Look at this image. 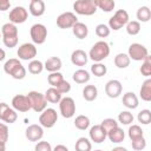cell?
<instances>
[{
    "label": "cell",
    "instance_id": "cell-1",
    "mask_svg": "<svg viewBox=\"0 0 151 151\" xmlns=\"http://www.w3.org/2000/svg\"><path fill=\"white\" fill-rule=\"evenodd\" d=\"M4 71L8 76H11L14 79H24L26 77V68L22 66V64L19 61V59L12 58L8 59L4 65Z\"/></svg>",
    "mask_w": 151,
    "mask_h": 151
},
{
    "label": "cell",
    "instance_id": "cell-2",
    "mask_svg": "<svg viewBox=\"0 0 151 151\" xmlns=\"http://www.w3.org/2000/svg\"><path fill=\"white\" fill-rule=\"evenodd\" d=\"M110 54V46L106 41L100 40L97 41L88 52V58L93 60L94 63H100L105 58H107Z\"/></svg>",
    "mask_w": 151,
    "mask_h": 151
},
{
    "label": "cell",
    "instance_id": "cell-3",
    "mask_svg": "<svg viewBox=\"0 0 151 151\" xmlns=\"http://www.w3.org/2000/svg\"><path fill=\"white\" fill-rule=\"evenodd\" d=\"M27 98L31 104V109L35 112H42L47 106V100L45 99V96L38 91H31L27 94Z\"/></svg>",
    "mask_w": 151,
    "mask_h": 151
},
{
    "label": "cell",
    "instance_id": "cell-4",
    "mask_svg": "<svg viewBox=\"0 0 151 151\" xmlns=\"http://www.w3.org/2000/svg\"><path fill=\"white\" fill-rule=\"evenodd\" d=\"M73 9L80 15H92L97 12L94 0H77L73 4Z\"/></svg>",
    "mask_w": 151,
    "mask_h": 151
},
{
    "label": "cell",
    "instance_id": "cell-5",
    "mask_svg": "<svg viewBox=\"0 0 151 151\" xmlns=\"http://www.w3.org/2000/svg\"><path fill=\"white\" fill-rule=\"evenodd\" d=\"M127 22H129V13L125 9H118L113 14V17L109 19V28L113 31H118Z\"/></svg>",
    "mask_w": 151,
    "mask_h": 151
},
{
    "label": "cell",
    "instance_id": "cell-6",
    "mask_svg": "<svg viewBox=\"0 0 151 151\" xmlns=\"http://www.w3.org/2000/svg\"><path fill=\"white\" fill-rule=\"evenodd\" d=\"M57 120H58V113L54 109H51V107H46L39 116L40 126L46 127V129L53 127L55 125Z\"/></svg>",
    "mask_w": 151,
    "mask_h": 151
},
{
    "label": "cell",
    "instance_id": "cell-7",
    "mask_svg": "<svg viewBox=\"0 0 151 151\" xmlns=\"http://www.w3.org/2000/svg\"><path fill=\"white\" fill-rule=\"evenodd\" d=\"M29 35L34 44L41 45L47 38V28L42 24H34L29 29Z\"/></svg>",
    "mask_w": 151,
    "mask_h": 151
},
{
    "label": "cell",
    "instance_id": "cell-8",
    "mask_svg": "<svg viewBox=\"0 0 151 151\" xmlns=\"http://www.w3.org/2000/svg\"><path fill=\"white\" fill-rule=\"evenodd\" d=\"M127 55L130 59L132 60H136V61H143L147 55H149V52H147V48L142 45V44H138V42H133L129 46V51H127Z\"/></svg>",
    "mask_w": 151,
    "mask_h": 151
},
{
    "label": "cell",
    "instance_id": "cell-9",
    "mask_svg": "<svg viewBox=\"0 0 151 151\" xmlns=\"http://www.w3.org/2000/svg\"><path fill=\"white\" fill-rule=\"evenodd\" d=\"M59 110L64 118H72L76 113V103L71 97H64L59 101Z\"/></svg>",
    "mask_w": 151,
    "mask_h": 151
},
{
    "label": "cell",
    "instance_id": "cell-10",
    "mask_svg": "<svg viewBox=\"0 0 151 151\" xmlns=\"http://www.w3.org/2000/svg\"><path fill=\"white\" fill-rule=\"evenodd\" d=\"M77 22H78V18L72 12H64L57 18V26L63 29L72 28L73 25Z\"/></svg>",
    "mask_w": 151,
    "mask_h": 151
},
{
    "label": "cell",
    "instance_id": "cell-11",
    "mask_svg": "<svg viewBox=\"0 0 151 151\" xmlns=\"http://www.w3.org/2000/svg\"><path fill=\"white\" fill-rule=\"evenodd\" d=\"M17 54H18L19 59H21V60H33L34 57L37 55V47L34 44L25 42L19 46Z\"/></svg>",
    "mask_w": 151,
    "mask_h": 151
},
{
    "label": "cell",
    "instance_id": "cell-12",
    "mask_svg": "<svg viewBox=\"0 0 151 151\" xmlns=\"http://www.w3.org/2000/svg\"><path fill=\"white\" fill-rule=\"evenodd\" d=\"M27 17H28V13H27V9L24 7V6H15L13 9H11L9 12V22L17 25V24H22L27 20Z\"/></svg>",
    "mask_w": 151,
    "mask_h": 151
},
{
    "label": "cell",
    "instance_id": "cell-13",
    "mask_svg": "<svg viewBox=\"0 0 151 151\" xmlns=\"http://www.w3.org/2000/svg\"><path fill=\"white\" fill-rule=\"evenodd\" d=\"M12 106L13 110L19 111V112H27L31 110V104L27 98V96L24 94H17L12 99Z\"/></svg>",
    "mask_w": 151,
    "mask_h": 151
},
{
    "label": "cell",
    "instance_id": "cell-14",
    "mask_svg": "<svg viewBox=\"0 0 151 151\" xmlns=\"http://www.w3.org/2000/svg\"><path fill=\"white\" fill-rule=\"evenodd\" d=\"M18 119V113L15 110L11 109L6 103H0V120L12 124Z\"/></svg>",
    "mask_w": 151,
    "mask_h": 151
},
{
    "label": "cell",
    "instance_id": "cell-15",
    "mask_svg": "<svg viewBox=\"0 0 151 151\" xmlns=\"http://www.w3.org/2000/svg\"><path fill=\"white\" fill-rule=\"evenodd\" d=\"M122 91H123V85L117 79H111L105 85V93L110 98H117V97H119L122 94Z\"/></svg>",
    "mask_w": 151,
    "mask_h": 151
},
{
    "label": "cell",
    "instance_id": "cell-16",
    "mask_svg": "<svg viewBox=\"0 0 151 151\" xmlns=\"http://www.w3.org/2000/svg\"><path fill=\"white\" fill-rule=\"evenodd\" d=\"M25 136L29 142H38L44 136V130L42 126L38 125V124H31L27 126L26 131H25Z\"/></svg>",
    "mask_w": 151,
    "mask_h": 151
},
{
    "label": "cell",
    "instance_id": "cell-17",
    "mask_svg": "<svg viewBox=\"0 0 151 151\" xmlns=\"http://www.w3.org/2000/svg\"><path fill=\"white\" fill-rule=\"evenodd\" d=\"M88 134H90V139H91L92 142L97 143V144L103 143V142L106 139V137H107L106 131H105V130L101 127V125H100V124L92 126V127L90 129Z\"/></svg>",
    "mask_w": 151,
    "mask_h": 151
},
{
    "label": "cell",
    "instance_id": "cell-18",
    "mask_svg": "<svg viewBox=\"0 0 151 151\" xmlns=\"http://www.w3.org/2000/svg\"><path fill=\"white\" fill-rule=\"evenodd\" d=\"M88 55L83 50H76L71 54V63L76 66H85L87 64Z\"/></svg>",
    "mask_w": 151,
    "mask_h": 151
},
{
    "label": "cell",
    "instance_id": "cell-19",
    "mask_svg": "<svg viewBox=\"0 0 151 151\" xmlns=\"http://www.w3.org/2000/svg\"><path fill=\"white\" fill-rule=\"evenodd\" d=\"M1 37L2 39H15L18 38V28L12 22H6L1 27Z\"/></svg>",
    "mask_w": 151,
    "mask_h": 151
},
{
    "label": "cell",
    "instance_id": "cell-20",
    "mask_svg": "<svg viewBox=\"0 0 151 151\" xmlns=\"http://www.w3.org/2000/svg\"><path fill=\"white\" fill-rule=\"evenodd\" d=\"M29 13L33 17H41L45 13V2L42 0H31Z\"/></svg>",
    "mask_w": 151,
    "mask_h": 151
},
{
    "label": "cell",
    "instance_id": "cell-21",
    "mask_svg": "<svg viewBox=\"0 0 151 151\" xmlns=\"http://www.w3.org/2000/svg\"><path fill=\"white\" fill-rule=\"evenodd\" d=\"M44 68L47 70L50 73L52 72H59V70L61 68V59L58 57H51L48 58L45 64H44Z\"/></svg>",
    "mask_w": 151,
    "mask_h": 151
},
{
    "label": "cell",
    "instance_id": "cell-22",
    "mask_svg": "<svg viewBox=\"0 0 151 151\" xmlns=\"http://www.w3.org/2000/svg\"><path fill=\"white\" fill-rule=\"evenodd\" d=\"M107 138L110 139V142L118 144V143H122L124 140L125 132L123 131V129H120L119 126H117V127H114V129H112V130H110L107 132Z\"/></svg>",
    "mask_w": 151,
    "mask_h": 151
},
{
    "label": "cell",
    "instance_id": "cell-23",
    "mask_svg": "<svg viewBox=\"0 0 151 151\" xmlns=\"http://www.w3.org/2000/svg\"><path fill=\"white\" fill-rule=\"evenodd\" d=\"M123 104L127 109H137L138 107V98L133 92H126L123 96Z\"/></svg>",
    "mask_w": 151,
    "mask_h": 151
},
{
    "label": "cell",
    "instance_id": "cell-24",
    "mask_svg": "<svg viewBox=\"0 0 151 151\" xmlns=\"http://www.w3.org/2000/svg\"><path fill=\"white\" fill-rule=\"evenodd\" d=\"M72 32H73V34H74L78 39H85V38L87 37V34H88V27H87L84 22H79V21H78L77 24L73 25Z\"/></svg>",
    "mask_w": 151,
    "mask_h": 151
},
{
    "label": "cell",
    "instance_id": "cell-25",
    "mask_svg": "<svg viewBox=\"0 0 151 151\" xmlns=\"http://www.w3.org/2000/svg\"><path fill=\"white\" fill-rule=\"evenodd\" d=\"M139 94H140V98L144 101H150L151 100V79L150 78L144 80V83L140 87Z\"/></svg>",
    "mask_w": 151,
    "mask_h": 151
},
{
    "label": "cell",
    "instance_id": "cell-26",
    "mask_svg": "<svg viewBox=\"0 0 151 151\" xmlns=\"http://www.w3.org/2000/svg\"><path fill=\"white\" fill-rule=\"evenodd\" d=\"M45 99L48 101V103H52V104H57L61 100V94L59 93V91L54 87H50L46 90L45 92Z\"/></svg>",
    "mask_w": 151,
    "mask_h": 151
},
{
    "label": "cell",
    "instance_id": "cell-27",
    "mask_svg": "<svg viewBox=\"0 0 151 151\" xmlns=\"http://www.w3.org/2000/svg\"><path fill=\"white\" fill-rule=\"evenodd\" d=\"M72 79H73L77 84H85V83H87V81L90 80V72L86 71V70H83V68L77 70V71L73 73Z\"/></svg>",
    "mask_w": 151,
    "mask_h": 151
},
{
    "label": "cell",
    "instance_id": "cell-28",
    "mask_svg": "<svg viewBox=\"0 0 151 151\" xmlns=\"http://www.w3.org/2000/svg\"><path fill=\"white\" fill-rule=\"evenodd\" d=\"M98 96V88L94 85H86L83 90V97L87 101H93Z\"/></svg>",
    "mask_w": 151,
    "mask_h": 151
},
{
    "label": "cell",
    "instance_id": "cell-29",
    "mask_svg": "<svg viewBox=\"0 0 151 151\" xmlns=\"http://www.w3.org/2000/svg\"><path fill=\"white\" fill-rule=\"evenodd\" d=\"M114 65L118 67V68H126L129 65H130V61L131 59L129 58V55L126 53H118L116 57H114Z\"/></svg>",
    "mask_w": 151,
    "mask_h": 151
},
{
    "label": "cell",
    "instance_id": "cell-30",
    "mask_svg": "<svg viewBox=\"0 0 151 151\" xmlns=\"http://www.w3.org/2000/svg\"><path fill=\"white\" fill-rule=\"evenodd\" d=\"M94 2L97 8H100L103 12H106V13L112 12L116 6V2L113 0H94Z\"/></svg>",
    "mask_w": 151,
    "mask_h": 151
},
{
    "label": "cell",
    "instance_id": "cell-31",
    "mask_svg": "<svg viewBox=\"0 0 151 151\" xmlns=\"http://www.w3.org/2000/svg\"><path fill=\"white\" fill-rule=\"evenodd\" d=\"M76 151H91L92 150V144L88 138L86 137H80L74 145Z\"/></svg>",
    "mask_w": 151,
    "mask_h": 151
},
{
    "label": "cell",
    "instance_id": "cell-32",
    "mask_svg": "<svg viewBox=\"0 0 151 151\" xmlns=\"http://www.w3.org/2000/svg\"><path fill=\"white\" fill-rule=\"evenodd\" d=\"M137 19H138V22L142 21V22H147L150 19H151V9L147 7V6H142L137 9Z\"/></svg>",
    "mask_w": 151,
    "mask_h": 151
},
{
    "label": "cell",
    "instance_id": "cell-33",
    "mask_svg": "<svg viewBox=\"0 0 151 151\" xmlns=\"http://www.w3.org/2000/svg\"><path fill=\"white\" fill-rule=\"evenodd\" d=\"M127 134H129V138L131 139V142L144 137V132H143L142 127H140L139 125H136V124H133V125H131V126L129 127Z\"/></svg>",
    "mask_w": 151,
    "mask_h": 151
},
{
    "label": "cell",
    "instance_id": "cell-34",
    "mask_svg": "<svg viewBox=\"0 0 151 151\" xmlns=\"http://www.w3.org/2000/svg\"><path fill=\"white\" fill-rule=\"evenodd\" d=\"M74 126L78 129V130H86L88 126H90V119L87 116H84V114H80L78 117H76L74 119Z\"/></svg>",
    "mask_w": 151,
    "mask_h": 151
},
{
    "label": "cell",
    "instance_id": "cell-35",
    "mask_svg": "<svg viewBox=\"0 0 151 151\" xmlns=\"http://www.w3.org/2000/svg\"><path fill=\"white\" fill-rule=\"evenodd\" d=\"M44 70V64L40 61V60H31L29 64H28V72L32 73V74H39L41 73Z\"/></svg>",
    "mask_w": 151,
    "mask_h": 151
},
{
    "label": "cell",
    "instance_id": "cell-36",
    "mask_svg": "<svg viewBox=\"0 0 151 151\" xmlns=\"http://www.w3.org/2000/svg\"><path fill=\"white\" fill-rule=\"evenodd\" d=\"M107 72V67L101 63H94L91 66V73L96 77H103Z\"/></svg>",
    "mask_w": 151,
    "mask_h": 151
},
{
    "label": "cell",
    "instance_id": "cell-37",
    "mask_svg": "<svg viewBox=\"0 0 151 151\" xmlns=\"http://www.w3.org/2000/svg\"><path fill=\"white\" fill-rule=\"evenodd\" d=\"M63 80H64V77L60 72H52L47 76V81L52 87H57Z\"/></svg>",
    "mask_w": 151,
    "mask_h": 151
},
{
    "label": "cell",
    "instance_id": "cell-38",
    "mask_svg": "<svg viewBox=\"0 0 151 151\" xmlns=\"http://www.w3.org/2000/svg\"><path fill=\"white\" fill-rule=\"evenodd\" d=\"M125 26H126V32L130 35H137L140 32V27H142L140 26V22H138L137 20L129 21Z\"/></svg>",
    "mask_w": 151,
    "mask_h": 151
},
{
    "label": "cell",
    "instance_id": "cell-39",
    "mask_svg": "<svg viewBox=\"0 0 151 151\" xmlns=\"http://www.w3.org/2000/svg\"><path fill=\"white\" fill-rule=\"evenodd\" d=\"M118 122L123 125H130L131 123H133V114L130 111H122L118 114Z\"/></svg>",
    "mask_w": 151,
    "mask_h": 151
},
{
    "label": "cell",
    "instance_id": "cell-40",
    "mask_svg": "<svg viewBox=\"0 0 151 151\" xmlns=\"http://www.w3.org/2000/svg\"><path fill=\"white\" fill-rule=\"evenodd\" d=\"M137 119H138V122H139L140 124H143V125L150 124V122H151V111L147 110V109L142 110V111L138 113Z\"/></svg>",
    "mask_w": 151,
    "mask_h": 151
},
{
    "label": "cell",
    "instance_id": "cell-41",
    "mask_svg": "<svg viewBox=\"0 0 151 151\" xmlns=\"http://www.w3.org/2000/svg\"><path fill=\"white\" fill-rule=\"evenodd\" d=\"M140 73L144 76V77H150L151 76V57L147 55L144 60H143V64L140 66Z\"/></svg>",
    "mask_w": 151,
    "mask_h": 151
},
{
    "label": "cell",
    "instance_id": "cell-42",
    "mask_svg": "<svg viewBox=\"0 0 151 151\" xmlns=\"http://www.w3.org/2000/svg\"><path fill=\"white\" fill-rule=\"evenodd\" d=\"M96 34L99 38H106L110 35V28L105 24H99L96 26Z\"/></svg>",
    "mask_w": 151,
    "mask_h": 151
},
{
    "label": "cell",
    "instance_id": "cell-43",
    "mask_svg": "<svg viewBox=\"0 0 151 151\" xmlns=\"http://www.w3.org/2000/svg\"><path fill=\"white\" fill-rule=\"evenodd\" d=\"M100 125H101V127H103V129L106 131V133H107L110 130L117 127V126H118V123H117V120L113 119V118H106V119H104V120L101 122Z\"/></svg>",
    "mask_w": 151,
    "mask_h": 151
},
{
    "label": "cell",
    "instance_id": "cell-44",
    "mask_svg": "<svg viewBox=\"0 0 151 151\" xmlns=\"http://www.w3.org/2000/svg\"><path fill=\"white\" fill-rule=\"evenodd\" d=\"M131 145H132V149L136 150V151H142L146 147V140L144 137L139 138V139H136V140H132L131 142Z\"/></svg>",
    "mask_w": 151,
    "mask_h": 151
},
{
    "label": "cell",
    "instance_id": "cell-45",
    "mask_svg": "<svg viewBox=\"0 0 151 151\" xmlns=\"http://www.w3.org/2000/svg\"><path fill=\"white\" fill-rule=\"evenodd\" d=\"M34 151H52V146L46 140H40L35 144Z\"/></svg>",
    "mask_w": 151,
    "mask_h": 151
},
{
    "label": "cell",
    "instance_id": "cell-46",
    "mask_svg": "<svg viewBox=\"0 0 151 151\" xmlns=\"http://www.w3.org/2000/svg\"><path fill=\"white\" fill-rule=\"evenodd\" d=\"M8 140V127L6 124L0 123V143L6 144Z\"/></svg>",
    "mask_w": 151,
    "mask_h": 151
},
{
    "label": "cell",
    "instance_id": "cell-47",
    "mask_svg": "<svg viewBox=\"0 0 151 151\" xmlns=\"http://www.w3.org/2000/svg\"><path fill=\"white\" fill-rule=\"evenodd\" d=\"M54 88H57L58 91H59V93L60 94H64V93H68L70 91H71V84L67 81V80H63L57 87H54Z\"/></svg>",
    "mask_w": 151,
    "mask_h": 151
},
{
    "label": "cell",
    "instance_id": "cell-48",
    "mask_svg": "<svg viewBox=\"0 0 151 151\" xmlns=\"http://www.w3.org/2000/svg\"><path fill=\"white\" fill-rule=\"evenodd\" d=\"M11 7V2L8 0H0V11L5 12Z\"/></svg>",
    "mask_w": 151,
    "mask_h": 151
},
{
    "label": "cell",
    "instance_id": "cell-49",
    "mask_svg": "<svg viewBox=\"0 0 151 151\" xmlns=\"http://www.w3.org/2000/svg\"><path fill=\"white\" fill-rule=\"evenodd\" d=\"M52 151H68V149L63 144H58L54 146V149H52Z\"/></svg>",
    "mask_w": 151,
    "mask_h": 151
},
{
    "label": "cell",
    "instance_id": "cell-50",
    "mask_svg": "<svg viewBox=\"0 0 151 151\" xmlns=\"http://www.w3.org/2000/svg\"><path fill=\"white\" fill-rule=\"evenodd\" d=\"M111 151H127V149L126 147H123V146H116Z\"/></svg>",
    "mask_w": 151,
    "mask_h": 151
},
{
    "label": "cell",
    "instance_id": "cell-51",
    "mask_svg": "<svg viewBox=\"0 0 151 151\" xmlns=\"http://www.w3.org/2000/svg\"><path fill=\"white\" fill-rule=\"evenodd\" d=\"M5 57H6V52H5L2 48H0V61H1V60H4V59H5Z\"/></svg>",
    "mask_w": 151,
    "mask_h": 151
},
{
    "label": "cell",
    "instance_id": "cell-52",
    "mask_svg": "<svg viewBox=\"0 0 151 151\" xmlns=\"http://www.w3.org/2000/svg\"><path fill=\"white\" fill-rule=\"evenodd\" d=\"M6 150V144L0 143V151H5Z\"/></svg>",
    "mask_w": 151,
    "mask_h": 151
},
{
    "label": "cell",
    "instance_id": "cell-53",
    "mask_svg": "<svg viewBox=\"0 0 151 151\" xmlns=\"http://www.w3.org/2000/svg\"><path fill=\"white\" fill-rule=\"evenodd\" d=\"M94 151H103V150H94Z\"/></svg>",
    "mask_w": 151,
    "mask_h": 151
},
{
    "label": "cell",
    "instance_id": "cell-54",
    "mask_svg": "<svg viewBox=\"0 0 151 151\" xmlns=\"http://www.w3.org/2000/svg\"><path fill=\"white\" fill-rule=\"evenodd\" d=\"M0 37H1V32H0Z\"/></svg>",
    "mask_w": 151,
    "mask_h": 151
}]
</instances>
